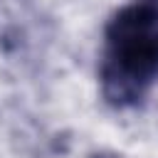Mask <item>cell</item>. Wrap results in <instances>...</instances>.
<instances>
[{
  "mask_svg": "<svg viewBox=\"0 0 158 158\" xmlns=\"http://www.w3.org/2000/svg\"><path fill=\"white\" fill-rule=\"evenodd\" d=\"M99 81L116 109L143 104L158 84V0H128L114 12L104 30Z\"/></svg>",
  "mask_w": 158,
  "mask_h": 158,
  "instance_id": "6da1fadb",
  "label": "cell"
}]
</instances>
